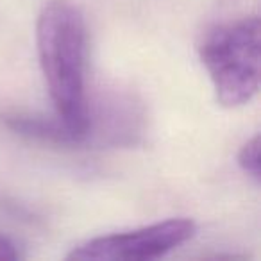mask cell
I'll use <instances>...</instances> for the list:
<instances>
[{
	"label": "cell",
	"instance_id": "1",
	"mask_svg": "<svg viewBox=\"0 0 261 261\" xmlns=\"http://www.w3.org/2000/svg\"><path fill=\"white\" fill-rule=\"evenodd\" d=\"M40 66L50 93L56 116L77 140L90 143L86 97V20L72 0H48L36 22Z\"/></svg>",
	"mask_w": 261,
	"mask_h": 261
},
{
	"label": "cell",
	"instance_id": "2",
	"mask_svg": "<svg viewBox=\"0 0 261 261\" xmlns=\"http://www.w3.org/2000/svg\"><path fill=\"white\" fill-rule=\"evenodd\" d=\"M259 15L257 11L222 18L207 27L199 58L224 108H238L259 90Z\"/></svg>",
	"mask_w": 261,
	"mask_h": 261
},
{
	"label": "cell",
	"instance_id": "6",
	"mask_svg": "<svg viewBox=\"0 0 261 261\" xmlns=\"http://www.w3.org/2000/svg\"><path fill=\"white\" fill-rule=\"evenodd\" d=\"M20 257H22V252L15 240L0 232V261H15Z\"/></svg>",
	"mask_w": 261,
	"mask_h": 261
},
{
	"label": "cell",
	"instance_id": "5",
	"mask_svg": "<svg viewBox=\"0 0 261 261\" xmlns=\"http://www.w3.org/2000/svg\"><path fill=\"white\" fill-rule=\"evenodd\" d=\"M238 165L256 185L261 181V161H259V136H252L243 143L238 152Z\"/></svg>",
	"mask_w": 261,
	"mask_h": 261
},
{
	"label": "cell",
	"instance_id": "4",
	"mask_svg": "<svg viewBox=\"0 0 261 261\" xmlns=\"http://www.w3.org/2000/svg\"><path fill=\"white\" fill-rule=\"evenodd\" d=\"M4 125L11 133L29 140L54 147H77L75 136L58 116H45L36 113H8L4 115Z\"/></svg>",
	"mask_w": 261,
	"mask_h": 261
},
{
	"label": "cell",
	"instance_id": "3",
	"mask_svg": "<svg viewBox=\"0 0 261 261\" xmlns=\"http://www.w3.org/2000/svg\"><path fill=\"white\" fill-rule=\"evenodd\" d=\"M197 225L190 218H168L135 231L97 236L73 247L66 259L150 261L163 257L193 238Z\"/></svg>",
	"mask_w": 261,
	"mask_h": 261
}]
</instances>
